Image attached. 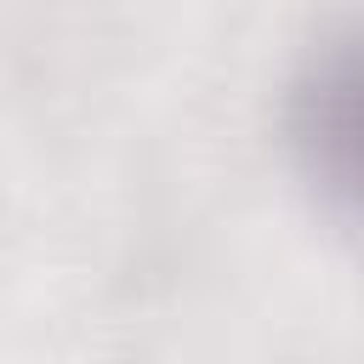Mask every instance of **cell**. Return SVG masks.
<instances>
[{
  "instance_id": "6da1fadb",
  "label": "cell",
  "mask_w": 364,
  "mask_h": 364,
  "mask_svg": "<svg viewBox=\"0 0 364 364\" xmlns=\"http://www.w3.org/2000/svg\"><path fill=\"white\" fill-rule=\"evenodd\" d=\"M290 142L313 188L364 228V23L318 46L290 97Z\"/></svg>"
}]
</instances>
